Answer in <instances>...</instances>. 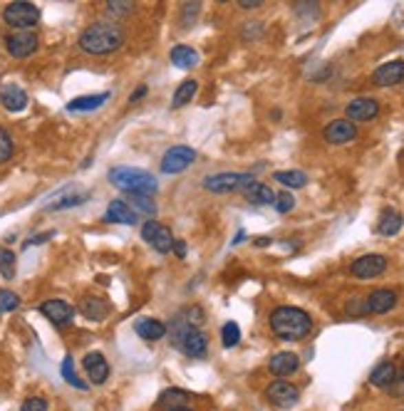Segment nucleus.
<instances>
[{
  "mask_svg": "<svg viewBox=\"0 0 404 411\" xmlns=\"http://www.w3.org/2000/svg\"><path fill=\"white\" fill-rule=\"evenodd\" d=\"M77 45L87 55H109L125 45V30L117 23H92L82 30Z\"/></svg>",
  "mask_w": 404,
  "mask_h": 411,
  "instance_id": "f257e3e1",
  "label": "nucleus"
},
{
  "mask_svg": "<svg viewBox=\"0 0 404 411\" xmlns=\"http://www.w3.org/2000/svg\"><path fill=\"white\" fill-rule=\"evenodd\" d=\"M270 330L278 339H286V342H298L305 335H310L312 330V319L310 315L300 310V307H275L270 313Z\"/></svg>",
  "mask_w": 404,
  "mask_h": 411,
  "instance_id": "f03ea898",
  "label": "nucleus"
},
{
  "mask_svg": "<svg viewBox=\"0 0 404 411\" xmlns=\"http://www.w3.org/2000/svg\"><path fill=\"white\" fill-rule=\"evenodd\" d=\"M109 184L129 196H151L156 193V178L144 169L134 166H114L109 169Z\"/></svg>",
  "mask_w": 404,
  "mask_h": 411,
  "instance_id": "7ed1b4c3",
  "label": "nucleus"
},
{
  "mask_svg": "<svg viewBox=\"0 0 404 411\" xmlns=\"http://www.w3.org/2000/svg\"><path fill=\"white\" fill-rule=\"evenodd\" d=\"M171 342H174L176 350L184 352L191 359H201V357H206V350H209V339H206L204 332L196 325H191V322H187L181 315L171 325Z\"/></svg>",
  "mask_w": 404,
  "mask_h": 411,
  "instance_id": "20e7f679",
  "label": "nucleus"
},
{
  "mask_svg": "<svg viewBox=\"0 0 404 411\" xmlns=\"http://www.w3.org/2000/svg\"><path fill=\"white\" fill-rule=\"evenodd\" d=\"M3 23L15 28V30H30L40 23V8L25 3V0H15V3L3 8Z\"/></svg>",
  "mask_w": 404,
  "mask_h": 411,
  "instance_id": "39448f33",
  "label": "nucleus"
},
{
  "mask_svg": "<svg viewBox=\"0 0 404 411\" xmlns=\"http://www.w3.org/2000/svg\"><path fill=\"white\" fill-rule=\"evenodd\" d=\"M255 178L253 173H243V171H224V173H213V176L204 178L206 191L211 193H228V191H243L246 186L253 184Z\"/></svg>",
  "mask_w": 404,
  "mask_h": 411,
  "instance_id": "423d86ee",
  "label": "nucleus"
},
{
  "mask_svg": "<svg viewBox=\"0 0 404 411\" xmlns=\"http://www.w3.org/2000/svg\"><path fill=\"white\" fill-rule=\"evenodd\" d=\"M196 161V151L191 147H171L162 156V171L164 173H181Z\"/></svg>",
  "mask_w": 404,
  "mask_h": 411,
  "instance_id": "0eeeda50",
  "label": "nucleus"
},
{
  "mask_svg": "<svg viewBox=\"0 0 404 411\" xmlns=\"http://www.w3.org/2000/svg\"><path fill=\"white\" fill-rule=\"evenodd\" d=\"M266 399L273 406H278V409H290V406L298 404L300 392H298V387H293L290 381L278 379L266 389Z\"/></svg>",
  "mask_w": 404,
  "mask_h": 411,
  "instance_id": "6e6552de",
  "label": "nucleus"
},
{
  "mask_svg": "<svg viewBox=\"0 0 404 411\" xmlns=\"http://www.w3.org/2000/svg\"><path fill=\"white\" fill-rule=\"evenodd\" d=\"M38 35L32 30H15L6 37V50L13 57H30L38 50Z\"/></svg>",
  "mask_w": 404,
  "mask_h": 411,
  "instance_id": "1a4fd4ad",
  "label": "nucleus"
},
{
  "mask_svg": "<svg viewBox=\"0 0 404 411\" xmlns=\"http://www.w3.org/2000/svg\"><path fill=\"white\" fill-rule=\"evenodd\" d=\"M387 271V258L379 255V253H370V255H362L350 265V273L360 280H370V277H377Z\"/></svg>",
  "mask_w": 404,
  "mask_h": 411,
  "instance_id": "9d476101",
  "label": "nucleus"
},
{
  "mask_svg": "<svg viewBox=\"0 0 404 411\" xmlns=\"http://www.w3.org/2000/svg\"><path fill=\"white\" fill-rule=\"evenodd\" d=\"M40 313L50 319L55 327H67L72 325V319H75V307L70 305L67 300H60V297L45 300L43 305H40Z\"/></svg>",
  "mask_w": 404,
  "mask_h": 411,
  "instance_id": "9b49d317",
  "label": "nucleus"
},
{
  "mask_svg": "<svg viewBox=\"0 0 404 411\" xmlns=\"http://www.w3.org/2000/svg\"><path fill=\"white\" fill-rule=\"evenodd\" d=\"M377 112H379L377 99H372V97H357V99H352V102L348 105L345 114H348V119L354 124V122H370V119L377 117Z\"/></svg>",
  "mask_w": 404,
  "mask_h": 411,
  "instance_id": "f8f14e48",
  "label": "nucleus"
},
{
  "mask_svg": "<svg viewBox=\"0 0 404 411\" xmlns=\"http://www.w3.org/2000/svg\"><path fill=\"white\" fill-rule=\"evenodd\" d=\"M0 105L8 112H23L28 107V92L15 82L0 85Z\"/></svg>",
  "mask_w": 404,
  "mask_h": 411,
  "instance_id": "ddd939ff",
  "label": "nucleus"
},
{
  "mask_svg": "<svg viewBox=\"0 0 404 411\" xmlns=\"http://www.w3.org/2000/svg\"><path fill=\"white\" fill-rule=\"evenodd\" d=\"M323 136L330 144H348L357 136V127L350 119H335L323 129Z\"/></svg>",
  "mask_w": 404,
  "mask_h": 411,
  "instance_id": "4468645a",
  "label": "nucleus"
},
{
  "mask_svg": "<svg viewBox=\"0 0 404 411\" xmlns=\"http://www.w3.org/2000/svg\"><path fill=\"white\" fill-rule=\"evenodd\" d=\"M82 364H85V372H87L92 384H105L107 377H109V362L105 359L102 352H89V355H85Z\"/></svg>",
  "mask_w": 404,
  "mask_h": 411,
  "instance_id": "2eb2a0df",
  "label": "nucleus"
},
{
  "mask_svg": "<svg viewBox=\"0 0 404 411\" xmlns=\"http://www.w3.org/2000/svg\"><path fill=\"white\" fill-rule=\"evenodd\" d=\"M402 80H404V60L385 62V65L374 70V74H372V82L377 87H392Z\"/></svg>",
  "mask_w": 404,
  "mask_h": 411,
  "instance_id": "dca6fc26",
  "label": "nucleus"
},
{
  "mask_svg": "<svg viewBox=\"0 0 404 411\" xmlns=\"http://www.w3.org/2000/svg\"><path fill=\"white\" fill-rule=\"evenodd\" d=\"M365 300H367V307H370V315H385L397 305V293L390 288H379V290H372Z\"/></svg>",
  "mask_w": 404,
  "mask_h": 411,
  "instance_id": "f3484780",
  "label": "nucleus"
},
{
  "mask_svg": "<svg viewBox=\"0 0 404 411\" xmlns=\"http://www.w3.org/2000/svg\"><path fill=\"white\" fill-rule=\"evenodd\" d=\"M298 367H300V357L293 355V352H278V355H273L270 362H268L270 375L275 377H290L298 372Z\"/></svg>",
  "mask_w": 404,
  "mask_h": 411,
  "instance_id": "a211bd4d",
  "label": "nucleus"
},
{
  "mask_svg": "<svg viewBox=\"0 0 404 411\" xmlns=\"http://www.w3.org/2000/svg\"><path fill=\"white\" fill-rule=\"evenodd\" d=\"M139 215L129 209V203L122 201V198H114L105 211V221L109 223H122V226H134Z\"/></svg>",
  "mask_w": 404,
  "mask_h": 411,
  "instance_id": "6ab92c4d",
  "label": "nucleus"
},
{
  "mask_svg": "<svg viewBox=\"0 0 404 411\" xmlns=\"http://www.w3.org/2000/svg\"><path fill=\"white\" fill-rule=\"evenodd\" d=\"M134 332H137L142 339H147V342H159V339H164V335H167V325H164L162 319L142 317L134 322Z\"/></svg>",
  "mask_w": 404,
  "mask_h": 411,
  "instance_id": "aec40b11",
  "label": "nucleus"
},
{
  "mask_svg": "<svg viewBox=\"0 0 404 411\" xmlns=\"http://www.w3.org/2000/svg\"><path fill=\"white\" fill-rule=\"evenodd\" d=\"M404 226V218L402 213H399L397 209H385L382 213H379V221H377V233L379 235H397L399 231H402Z\"/></svg>",
  "mask_w": 404,
  "mask_h": 411,
  "instance_id": "412c9836",
  "label": "nucleus"
},
{
  "mask_svg": "<svg viewBox=\"0 0 404 411\" xmlns=\"http://www.w3.org/2000/svg\"><path fill=\"white\" fill-rule=\"evenodd\" d=\"M397 379V364L394 362H379L370 375V384L379 389H390Z\"/></svg>",
  "mask_w": 404,
  "mask_h": 411,
  "instance_id": "4be33fe9",
  "label": "nucleus"
},
{
  "mask_svg": "<svg viewBox=\"0 0 404 411\" xmlns=\"http://www.w3.org/2000/svg\"><path fill=\"white\" fill-rule=\"evenodd\" d=\"M243 196L248 198L253 206H268V203H275V191L266 184H258V181H253L251 186H246V189H243Z\"/></svg>",
  "mask_w": 404,
  "mask_h": 411,
  "instance_id": "5701e85b",
  "label": "nucleus"
},
{
  "mask_svg": "<svg viewBox=\"0 0 404 411\" xmlns=\"http://www.w3.org/2000/svg\"><path fill=\"white\" fill-rule=\"evenodd\" d=\"M169 57H171V62L181 70H191L199 65V52H196L193 48H189V45H176Z\"/></svg>",
  "mask_w": 404,
  "mask_h": 411,
  "instance_id": "b1692460",
  "label": "nucleus"
},
{
  "mask_svg": "<svg viewBox=\"0 0 404 411\" xmlns=\"http://www.w3.org/2000/svg\"><path fill=\"white\" fill-rule=\"evenodd\" d=\"M107 99H109V92H100V94H87V97H77L72 99L67 105L70 112H92V109H100L105 105Z\"/></svg>",
  "mask_w": 404,
  "mask_h": 411,
  "instance_id": "393cba45",
  "label": "nucleus"
},
{
  "mask_svg": "<svg viewBox=\"0 0 404 411\" xmlns=\"http://www.w3.org/2000/svg\"><path fill=\"white\" fill-rule=\"evenodd\" d=\"M196 92H199V82H196V80H184L179 87H176L174 99H171V107H174V109H179V107L189 105V102L196 97Z\"/></svg>",
  "mask_w": 404,
  "mask_h": 411,
  "instance_id": "a878e982",
  "label": "nucleus"
},
{
  "mask_svg": "<svg viewBox=\"0 0 404 411\" xmlns=\"http://www.w3.org/2000/svg\"><path fill=\"white\" fill-rule=\"evenodd\" d=\"M189 399H191V394L184 392V389H167V392L159 394V406L171 411V409H179V406H187Z\"/></svg>",
  "mask_w": 404,
  "mask_h": 411,
  "instance_id": "bb28decb",
  "label": "nucleus"
},
{
  "mask_svg": "<svg viewBox=\"0 0 404 411\" xmlns=\"http://www.w3.org/2000/svg\"><path fill=\"white\" fill-rule=\"evenodd\" d=\"M80 310L85 317L94 319V322H100V319L107 317V305H105V300H100V297H85Z\"/></svg>",
  "mask_w": 404,
  "mask_h": 411,
  "instance_id": "cd10ccee",
  "label": "nucleus"
},
{
  "mask_svg": "<svg viewBox=\"0 0 404 411\" xmlns=\"http://www.w3.org/2000/svg\"><path fill=\"white\" fill-rule=\"evenodd\" d=\"M149 246L154 248L156 253H169L171 251V246H174V235H171V231H169L167 226H159Z\"/></svg>",
  "mask_w": 404,
  "mask_h": 411,
  "instance_id": "c85d7f7f",
  "label": "nucleus"
},
{
  "mask_svg": "<svg viewBox=\"0 0 404 411\" xmlns=\"http://www.w3.org/2000/svg\"><path fill=\"white\" fill-rule=\"evenodd\" d=\"M129 209L137 215H147V218L156 215V203L151 201V196H129Z\"/></svg>",
  "mask_w": 404,
  "mask_h": 411,
  "instance_id": "c756f323",
  "label": "nucleus"
},
{
  "mask_svg": "<svg viewBox=\"0 0 404 411\" xmlns=\"http://www.w3.org/2000/svg\"><path fill=\"white\" fill-rule=\"evenodd\" d=\"M60 372H63V379L67 381L70 387L75 389H87V381H82L80 377L75 375V362H72V357H65L63 359V367H60Z\"/></svg>",
  "mask_w": 404,
  "mask_h": 411,
  "instance_id": "7c9ffc66",
  "label": "nucleus"
},
{
  "mask_svg": "<svg viewBox=\"0 0 404 411\" xmlns=\"http://www.w3.org/2000/svg\"><path fill=\"white\" fill-rule=\"evenodd\" d=\"M273 178L283 186H290V189H303L308 184V176L303 171H275Z\"/></svg>",
  "mask_w": 404,
  "mask_h": 411,
  "instance_id": "2f4dec72",
  "label": "nucleus"
},
{
  "mask_svg": "<svg viewBox=\"0 0 404 411\" xmlns=\"http://www.w3.org/2000/svg\"><path fill=\"white\" fill-rule=\"evenodd\" d=\"M0 275L6 280L15 275V253L10 248H0Z\"/></svg>",
  "mask_w": 404,
  "mask_h": 411,
  "instance_id": "473e14b6",
  "label": "nucleus"
},
{
  "mask_svg": "<svg viewBox=\"0 0 404 411\" xmlns=\"http://www.w3.org/2000/svg\"><path fill=\"white\" fill-rule=\"evenodd\" d=\"M18 305H20L18 293H13V290H6V288H0V315L13 313V310H18Z\"/></svg>",
  "mask_w": 404,
  "mask_h": 411,
  "instance_id": "72a5a7b5",
  "label": "nucleus"
},
{
  "mask_svg": "<svg viewBox=\"0 0 404 411\" xmlns=\"http://www.w3.org/2000/svg\"><path fill=\"white\" fill-rule=\"evenodd\" d=\"M221 339H224V347H236L241 342V327L236 322H226L221 327Z\"/></svg>",
  "mask_w": 404,
  "mask_h": 411,
  "instance_id": "f704fd0d",
  "label": "nucleus"
},
{
  "mask_svg": "<svg viewBox=\"0 0 404 411\" xmlns=\"http://www.w3.org/2000/svg\"><path fill=\"white\" fill-rule=\"evenodd\" d=\"M15 147H13V136L8 134L3 127H0V164H6L10 156H13Z\"/></svg>",
  "mask_w": 404,
  "mask_h": 411,
  "instance_id": "c9c22d12",
  "label": "nucleus"
},
{
  "mask_svg": "<svg viewBox=\"0 0 404 411\" xmlns=\"http://www.w3.org/2000/svg\"><path fill=\"white\" fill-rule=\"evenodd\" d=\"M345 313H348L350 317H365V315H370V307H367L365 297H352V300L348 302V307H345Z\"/></svg>",
  "mask_w": 404,
  "mask_h": 411,
  "instance_id": "e433bc0d",
  "label": "nucleus"
},
{
  "mask_svg": "<svg viewBox=\"0 0 404 411\" xmlns=\"http://www.w3.org/2000/svg\"><path fill=\"white\" fill-rule=\"evenodd\" d=\"M85 201H87V193H77V196H67V198H63V201L50 203V206H47V211H63V209H72V206H80V203H85Z\"/></svg>",
  "mask_w": 404,
  "mask_h": 411,
  "instance_id": "4c0bfd02",
  "label": "nucleus"
},
{
  "mask_svg": "<svg viewBox=\"0 0 404 411\" xmlns=\"http://www.w3.org/2000/svg\"><path fill=\"white\" fill-rule=\"evenodd\" d=\"M273 206H275V211H278V213H288V211H293V206H295V198H293L288 191H283V193H278V196H275Z\"/></svg>",
  "mask_w": 404,
  "mask_h": 411,
  "instance_id": "58836bf2",
  "label": "nucleus"
},
{
  "mask_svg": "<svg viewBox=\"0 0 404 411\" xmlns=\"http://www.w3.org/2000/svg\"><path fill=\"white\" fill-rule=\"evenodd\" d=\"M20 411H47V399L43 397H28L20 406Z\"/></svg>",
  "mask_w": 404,
  "mask_h": 411,
  "instance_id": "ea45409f",
  "label": "nucleus"
},
{
  "mask_svg": "<svg viewBox=\"0 0 404 411\" xmlns=\"http://www.w3.org/2000/svg\"><path fill=\"white\" fill-rule=\"evenodd\" d=\"M156 228H159V223H156V221H147L142 226V238L147 240V243H151V238H154V233H156Z\"/></svg>",
  "mask_w": 404,
  "mask_h": 411,
  "instance_id": "a19ab883",
  "label": "nucleus"
},
{
  "mask_svg": "<svg viewBox=\"0 0 404 411\" xmlns=\"http://www.w3.org/2000/svg\"><path fill=\"white\" fill-rule=\"evenodd\" d=\"M107 10L122 15V12H129L131 10V3H125V0H119V3H109V6H107Z\"/></svg>",
  "mask_w": 404,
  "mask_h": 411,
  "instance_id": "79ce46f5",
  "label": "nucleus"
},
{
  "mask_svg": "<svg viewBox=\"0 0 404 411\" xmlns=\"http://www.w3.org/2000/svg\"><path fill=\"white\" fill-rule=\"evenodd\" d=\"M201 10L199 3H193V6H184V23H189V15H191V20L196 18V12Z\"/></svg>",
  "mask_w": 404,
  "mask_h": 411,
  "instance_id": "37998d69",
  "label": "nucleus"
},
{
  "mask_svg": "<svg viewBox=\"0 0 404 411\" xmlns=\"http://www.w3.org/2000/svg\"><path fill=\"white\" fill-rule=\"evenodd\" d=\"M52 235H55V231H47V233H43V235H35V238L28 240V246H30V243L32 246H40V243H45L47 238H52Z\"/></svg>",
  "mask_w": 404,
  "mask_h": 411,
  "instance_id": "c03bdc74",
  "label": "nucleus"
},
{
  "mask_svg": "<svg viewBox=\"0 0 404 411\" xmlns=\"http://www.w3.org/2000/svg\"><path fill=\"white\" fill-rule=\"evenodd\" d=\"M171 251H174L179 258H184V255H187V243H184V240H176L174 238V246H171Z\"/></svg>",
  "mask_w": 404,
  "mask_h": 411,
  "instance_id": "a18cd8bd",
  "label": "nucleus"
},
{
  "mask_svg": "<svg viewBox=\"0 0 404 411\" xmlns=\"http://www.w3.org/2000/svg\"><path fill=\"white\" fill-rule=\"evenodd\" d=\"M238 6L241 8H258L261 6V0H238Z\"/></svg>",
  "mask_w": 404,
  "mask_h": 411,
  "instance_id": "49530a36",
  "label": "nucleus"
},
{
  "mask_svg": "<svg viewBox=\"0 0 404 411\" xmlns=\"http://www.w3.org/2000/svg\"><path fill=\"white\" fill-rule=\"evenodd\" d=\"M144 94H147V87H139L137 92H134V94H131V97H129V102H137V99H142Z\"/></svg>",
  "mask_w": 404,
  "mask_h": 411,
  "instance_id": "de8ad7c7",
  "label": "nucleus"
},
{
  "mask_svg": "<svg viewBox=\"0 0 404 411\" xmlns=\"http://www.w3.org/2000/svg\"><path fill=\"white\" fill-rule=\"evenodd\" d=\"M255 243H258V246H268V243H270V238H258Z\"/></svg>",
  "mask_w": 404,
  "mask_h": 411,
  "instance_id": "09e8293b",
  "label": "nucleus"
},
{
  "mask_svg": "<svg viewBox=\"0 0 404 411\" xmlns=\"http://www.w3.org/2000/svg\"><path fill=\"white\" fill-rule=\"evenodd\" d=\"M171 411H193V409H189V406H179V409H171Z\"/></svg>",
  "mask_w": 404,
  "mask_h": 411,
  "instance_id": "8fccbe9b",
  "label": "nucleus"
}]
</instances>
